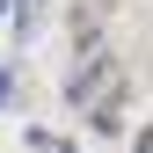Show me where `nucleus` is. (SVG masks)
<instances>
[{
  "label": "nucleus",
  "instance_id": "obj_1",
  "mask_svg": "<svg viewBox=\"0 0 153 153\" xmlns=\"http://www.w3.org/2000/svg\"><path fill=\"white\" fill-rule=\"evenodd\" d=\"M7 88H15V73H7V66H0V102H7Z\"/></svg>",
  "mask_w": 153,
  "mask_h": 153
},
{
  "label": "nucleus",
  "instance_id": "obj_2",
  "mask_svg": "<svg viewBox=\"0 0 153 153\" xmlns=\"http://www.w3.org/2000/svg\"><path fill=\"white\" fill-rule=\"evenodd\" d=\"M131 153H153V131H139V146H131Z\"/></svg>",
  "mask_w": 153,
  "mask_h": 153
}]
</instances>
